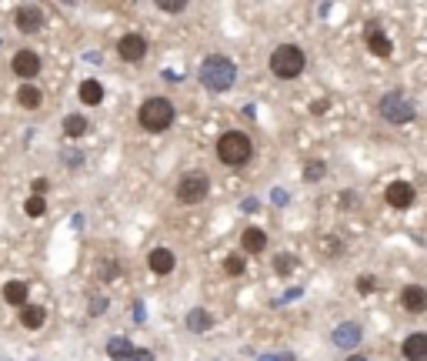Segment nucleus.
Segmentation results:
<instances>
[{"instance_id":"obj_1","label":"nucleus","mask_w":427,"mask_h":361,"mask_svg":"<svg viewBox=\"0 0 427 361\" xmlns=\"http://www.w3.org/2000/svg\"><path fill=\"white\" fill-rule=\"evenodd\" d=\"M201 84L207 91H214V94H221V91H230L234 87V80H237V64L230 60V57H221V54H214V57H207L201 64Z\"/></svg>"},{"instance_id":"obj_2","label":"nucleus","mask_w":427,"mask_h":361,"mask_svg":"<svg viewBox=\"0 0 427 361\" xmlns=\"http://www.w3.org/2000/svg\"><path fill=\"white\" fill-rule=\"evenodd\" d=\"M217 157L224 161L227 167H244V164L254 157L251 137H247L244 130H227V134H221V141H217Z\"/></svg>"},{"instance_id":"obj_3","label":"nucleus","mask_w":427,"mask_h":361,"mask_svg":"<svg viewBox=\"0 0 427 361\" xmlns=\"http://www.w3.org/2000/svg\"><path fill=\"white\" fill-rule=\"evenodd\" d=\"M307 67V57L297 44H280L274 54H271V74L277 80H297Z\"/></svg>"},{"instance_id":"obj_4","label":"nucleus","mask_w":427,"mask_h":361,"mask_svg":"<svg viewBox=\"0 0 427 361\" xmlns=\"http://www.w3.org/2000/svg\"><path fill=\"white\" fill-rule=\"evenodd\" d=\"M137 121H141L144 130L160 134V130H167L174 124V104L167 101V97H147V101L141 104V110H137Z\"/></svg>"},{"instance_id":"obj_5","label":"nucleus","mask_w":427,"mask_h":361,"mask_svg":"<svg viewBox=\"0 0 427 361\" xmlns=\"http://www.w3.org/2000/svg\"><path fill=\"white\" fill-rule=\"evenodd\" d=\"M377 110H380V117L387 121V124H411L414 121V104L411 97H404L401 91H391V94H384L380 104H377Z\"/></svg>"},{"instance_id":"obj_6","label":"nucleus","mask_w":427,"mask_h":361,"mask_svg":"<svg viewBox=\"0 0 427 361\" xmlns=\"http://www.w3.org/2000/svg\"><path fill=\"white\" fill-rule=\"evenodd\" d=\"M207 191H210V178L204 171H191V174H184L177 180V201L180 205H201L207 198Z\"/></svg>"},{"instance_id":"obj_7","label":"nucleus","mask_w":427,"mask_h":361,"mask_svg":"<svg viewBox=\"0 0 427 361\" xmlns=\"http://www.w3.org/2000/svg\"><path fill=\"white\" fill-rule=\"evenodd\" d=\"M414 184L411 180H391L387 184V191H384V201L394 207V211H407V207L414 205Z\"/></svg>"},{"instance_id":"obj_8","label":"nucleus","mask_w":427,"mask_h":361,"mask_svg":"<svg viewBox=\"0 0 427 361\" xmlns=\"http://www.w3.org/2000/svg\"><path fill=\"white\" fill-rule=\"evenodd\" d=\"M117 54H121V60H127V64H141L147 57V40L141 34H124L117 40Z\"/></svg>"},{"instance_id":"obj_9","label":"nucleus","mask_w":427,"mask_h":361,"mask_svg":"<svg viewBox=\"0 0 427 361\" xmlns=\"http://www.w3.org/2000/svg\"><path fill=\"white\" fill-rule=\"evenodd\" d=\"M14 24H17L21 34H37V30L44 27V10H40L37 3H24V7H17Z\"/></svg>"},{"instance_id":"obj_10","label":"nucleus","mask_w":427,"mask_h":361,"mask_svg":"<svg viewBox=\"0 0 427 361\" xmlns=\"http://www.w3.org/2000/svg\"><path fill=\"white\" fill-rule=\"evenodd\" d=\"M10 67H14V74H17V78H37V74H40V57H37V51H30V47H24V51H17L14 54V64H10Z\"/></svg>"},{"instance_id":"obj_11","label":"nucleus","mask_w":427,"mask_h":361,"mask_svg":"<svg viewBox=\"0 0 427 361\" xmlns=\"http://www.w3.org/2000/svg\"><path fill=\"white\" fill-rule=\"evenodd\" d=\"M367 51L374 54V57H380V60H387L391 54H394V44H391V37L380 30L377 24L367 27Z\"/></svg>"},{"instance_id":"obj_12","label":"nucleus","mask_w":427,"mask_h":361,"mask_svg":"<svg viewBox=\"0 0 427 361\" xmlns=\"http://www.w3.org/2000/svg\"><path fill=\"white\" fill-rule=\"evenodd\" d=\"M401 305L411 314H424L427 311V288H421V284H407L401 291Z\"/></svg>"},{"instance_id":"obj_13","label":"nucleus","mask_w":427,"mask_h":361,"mask_svg":"<svg viewBox=\"0 0 427 361\" xmlns=\"http://www.w3.org/2000/svg\"><path fill=\"white\" fill-rule=\"evenodd\" d=\"M404 358L407 361H427V331H414L404 341Z\"/></svg>"},{"instance_id":"obj_14","label":"nucleus","mask_w":427,"mask_h":361,"mask_svg":"<svg viewBox=\"0 0 427 361\" xmlns=\"http://www.w3.org/2000/svg\"><path fill=\"white\" fill-rule=\"evenodd\" d=\"M334 345L337 348H354V345H361V325H354V321H344V325H337L334 328Z\"/></svg>"},{"instance_id":"obj_15","label":"nucleus","mask_w":427,"mask_h":361,"mask_svg":"<svg viewBox=\"0 0 427 361\" xmlns=\"http://www.w3.org/2000/svg\"><path fill=\"white\" fill-rule=\"evenodd\" d=\"M147 264H151V271L154 275H171L174 271V251H167V248H154L151 251V258H147Z\"/></svg>"},{"instance_id":"obj_16","label":"nucleus","mask_w":427,"mask_h":361,"mask_svg":"<svg viewBox=\"0 0 427 361\" xmlns=\"http://www.w3.org/2000/svg\"><path fill=\"white\" fill-rule=\"evenodd\" d=\"M44 321H47V311L40 308V305H24V308H21V325H24L27 331L44 328Z\"/></svg>"},{"instance_id":"obj_17","label":"nucleus","mask_w":427,"mask_h":361,"mask_svg":"<svg viewBox=\"0 0 427 361\" xmlns=\"http://www.w3.org/2000/svg\"><path fill=\"white\" fill-rule=\"evenodd\" d=\"M77 94H80V104H87V107H97V104L103 101V84L101 80H84V84H80V91H77Z\"/></svg>"},{"instance_id":"obj_18","label":"nucleus","mask_w":427,"mask_h":361,"mask_svg":"<svg viewBox=\"0 0 427 361\" xmlns=\"http://www.w3.org/2000/svg\"><path fill=\"white\" fill-rule=\"evenodd\" d=\"M241 244H244L247 255H260L267 248V234L260 231V228H247V231L241 234Z\"/></svg>"},{"instance_id":"obj_19","label":"nucleus","mask_w":427,"mask_h":361,"mask_svg":"<svg viewBox=\"0 0 427 361\" xmlns=\"http://www.w3.org/2000/svg\"><path fill=\"white\" fill-rule=\"evenodd\" d=\"M17 104H21L24 110H37V107L44 104V94H40V87H34V84H24V87L17 91Z\"/></svg>"},{"instance_id":"obj_20","label":"nucleus","mask_w":427,"mask_h":361,"mask_svg":"<svg viewBox=\"0 0 427 361\" xmlns=\"http://www.w3.org/2000/svg\"><path fill=\"white\" fill-rule=\"evenodd\" d=\"M27 294H30V291H27L24 281H7V284H3V301H7V305H17V308H24V305H27Z\"/></svg>"},{"instance_id":"obj_21","label":"nucleus","mask_w":427,"mask_h":361,"mask_svg":"<svg viewBox=\"0 0 427 361\" xmlns=\"http://www.w3.org/2000/svg\"><path fill=\"white\" fill-rule=\"evenodd\" d=\"M214 325V318H210V311L204 308H194L187 311V331H194V335H201V331H207Z\"/></svg>"},{"instance_id":"obj_22","label":"nucleus","mask_w":427,"mask_h":361,"mask_svg":"<svg viewBox=\"0 0 427 361\" xmlns=\"http://www.w3.org/2000/svg\"><path fill=\"white\" fill-rule=\"evenodd\" d=\"M107 355H110L114 361H127L130 355H134V345H130L127 338L117 335V338H110V341H107Z\"/></svg>"},{"instance_id":"obj_23","label":"nucleus","mask_w":427,"mask_h":361,"mask_svg":"<svg viewBox=\"0 0 427 361\" xmlns=\"http://www.w3.org/2000/svg\"><path fill=\"white\" fill-rule=\"evenodd\" d=\"M87 130H90V124H87L84 114H67V117H64V134H67V137H84Z\"/></svg>"},{"instance_id":"obj_24","label":"nucleus","mask_w":427,"mask_h":361,"mask_svg":"<svg viewBox=\"0 0 427 361\" xmlns=\"http://www.w3.org/2000/svg\"><path fill=\"white\" fill-rule=\"evenodd\" d=\"M294 268H297V258H294V255H277L274 258V271L280 275V278H287Z\"/></svg>"},{"instance_id":"obj_25","label":"nucleus","mask_w":427,"mask_h":361,"mask_svg":"<svg viewBox=\"0 0 427 361\" xmlns=\"http://www.w3.org/2000/svg\"><path fill=\"white\" fill-rule=\"evenodd\" d=\"M24 211H27V218H44V214H47V201L34 194V198H27Z\"/></svg>"},{"instance_id":"obj_26","label":"nucleus","mask_w":427,"mask_h":361,"mask_svg":"<svg viewBox=\"0 0 427 361\" xmlns=\"http://www.w3.org/2000/svg\"><path fill=\"white\" fill-rule=\"evenodd\" d=\"M244 268H247V261L241 258V255H227V261H224V271L230 275V278L244 275Z\"/></svg>"},{"instance_id":"obj_27","label":"nucleus","mask_w":427,"mask_h":361,"mask_svg":"<svg viewBox=\"0 0 427 361\" xmlns=\"http://www.w3.org/2000/svg\"><path fill=\"white\" fill-rule=\"evenodd\" d=\"M324 174H327L324 161H310V164L304 167V178H307V180H317V178H324Z\"/></svg>"},{"instance_id":"obj_28","label":"nucleus","mask_w":427,"mask_h":361,"mask_svg":"<svg viewBox=\"0 0 427 361\" xmlns=\"http://www.w3.org/2000/svg\"><path fill=\"white\" fill-rule=\"evenodd\" d=\"M121 275V268H117V261H103V268H101V278L103 281H114Z\"/></svg>"},{"instance_id":"obj_29","label":"nucleus","mask_w":427,"mask_h":361,"mask_svg":"<svg viewBox=\"0 0 427 361\" xmlns=\"http://www.w3.org/2000/svg\"><path fill=\"white\" fill-rule=\"evenodd\" d=\"M30 187H34V194H37V198H44V194H47V187H51V180H47V178H34V180H30Z\"/></svg>"},{"instance_id":"obj_30","label":"nucleus","mask_w":427,"mask_h":361,"mask_svg":"<svg viewBox=\"0 0 427 361\" xmlns=\"http://www.w3.org/2000/svg\"><path fill=\"white\" fill-rule=\"evenodd\" d=\"M357 291H361V294H371V291H374V278H371V275H361V278H357Z\"/></svg>"},{"instance_id":"obj_31","label":"nucleus","mask_w":427,"mask_h":361,"mask_svg":"<svg viewBox=\"0 0 427 361\" xmlns=\"http://www.w3.org/2000/svg\"><path fill=\"white\" fill-rule=\"evenodd\" d=\"M341 251V241L334 237V234H327V241H324V255H337Z\"/></svg>"},{"instance_id":"obj_32","label":"nucleus","mask_w":427,"mask_h":361,"mask_svg":"<svg viewBox=\"0 0 427 361\" xmlns=\"http://www.w3.org/2000/svg\"><path fill=\"white\" fill-rule=\"evenodd\" d=\"M127 361H154V351H147V348H134V355Z\"/></svg>"},{"instance_id":"obj_33","label":"nucleus","mask_w":427,"mask_h":361,"mask_svg":"<svg viewBox=\"0 0 427 361\" xmlns=\"http://www.w3.org/2000/svg\"><path fill=\"white\" fill-rule=\"evenodd\" d=\"M157 7H160L164 14H184V10H187V3H157Z\"/></svg>"},{"instance_id":"obj_34","label":"nucleus","mask_w":427,"mask_h":361,"mask_svg":"<svg viewBox=\"0 0 427 361\" xmlns=\"http://www.w3.org/2000/svg\"><path fill=\"white\" fill-rule=\"evenodd\" d=\"M80 161H84V154H80V151H64V164H71V167H77Z\"/></svg>"},{"instance_id":"obj_35","label":"nucleus","mask_w":427,"mask_h":361,"mask_svg":"<svg viewBox=\"0 0 427 361\" xmlns=\"http://www.w3.org/2000/svg\"><path fill=\"white\" fill-rule=\"evenodd\" d=\"M324 110H327V97H317L310 104V114H324Z\"/></svg>"},{"instance_id":"obj_36","label":"nucleus","mask_w":427,"mask_h":361,"mask_svg":"<svg viewBox=\"0 0 427 361\" xmlns=\"http://www.w3.org/2000/svg\"><path fill=\"white\" fill-rule=\"evenodd\" d=\"M103 308H107V301H103V298H97V301H90V314H101Z\"/></svg>"},{"instance_id":"obj_37","label":"nucleus","mask_w":427,"mask_h":361,"mask_svg":"<svg viewBox=\"0 0 427 361\" xmlns=\"http://www.w3.org/2000/svg\"><path fill=\"white\" fill-rule=\"evenodd\" d=\"M347 361H367L364 355H347Z\"/></svg>"}]
</instances>
